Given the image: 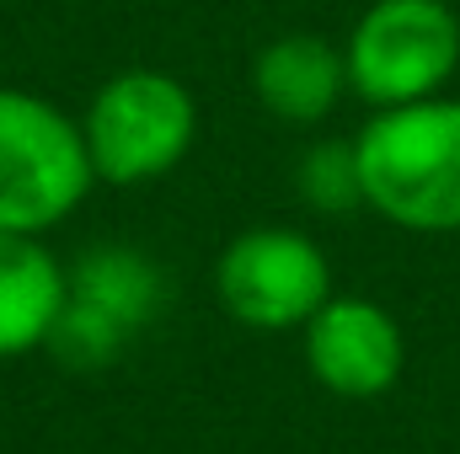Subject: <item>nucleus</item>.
Instances as JSON below:
<instances>
[{"label": "nucleus", "instance_id": "nucleus-2", "mask_svg": "<svg viewBox=\"0 0 460 454\" xmlns=\"http://www.w3.org/2000/svg\"><path fill=\"white\" fill-rule=\"evenodd\" d=\"M97 182L81 123L49 97L0 86V230L59 225Z\"/></svg>", "mask_w": 460, "mask_h": 454}, {"label": "nucleus", "instance_id": "nucleus-5", "mask_svg": "<svg viewBox=\"0 0 460 454\" xmlns=\"http://www.w3.org/2000/svg\"><path fill=\"white\" fill-rule=\"evenodd\" d=\"M215 284H220V305L230 316L246 327H262V332L311 321L332 300L327 294L332 273H327L322 246L279 225L235 235L220 257Z\"/></svg>", "mask_w": 460, "mask_h": 454}, {"label": "nucleus", "instance_id": "nucleus-4", "mask_svg": "<svg viewBox=\"0 0 460 454\" xmlns=\"http://www.w3.org/2000/svg\"><path fill=\"white\" fill-rule=\"evenodd\" d=\"M348 86L375 108L434 97L460 65V22L445 0H375L343 48Z\"/></svg>", "mask_w": 460, "mask_h": 454}, {"label": "nucleus", "instance_id": "nucleus-7", "mask_svg": "<svg viewBox=\"0 0 460 454\" xmlns=\"http://www.w3.org/2000/svg\"><path fill=\"white\" fill-rule=\"evenodd\" d=\"M348 86V59L316 32H284L252 59L257 102L284 123H322Z\"/></svg>", "mask_w": 460, "mask_h": 454}, {"label": "nucleus", "instance_id": "nucleus-6", "mask_svg": "<svg viewBox=\"0 0 460 454\" xmlns=\"http://www.w3.org/2000/svg\"><path fill=\"white\" fill-rule=\"evenodd\" d=\"M311 374L338 396H380L402 369V332L369 300H327L305 332Z\"/></svg>", "mask_w": 460, "mask_h": 454}, {"label": "nucleus", "instance_id": "nucleus-1", "mask_svg": "<svg viewBox=\"0 0 460 454\" xmlns=\"http://www.w3.org/2000/svg\"><path fill=\"white\" fill-rule=\"evenodd\" d=\"M364 204L402 230H460V102L380 108L353 139Z\"/></svg>", "mask_w": 460, "mask_h": 454}, {"label": "nucleus", "instance_id": "nucleus-8", "mask_svg": "<svg viewBox=\"0 0 460 454\" xmlns=\"http://www.w3.org/2000/svg\"><path fill=\"white\" fill-rule=\"evenodd\" d=\"M65 310V273L38 246V235L0 230V358L49 342Z\"/></svg>", "mask_w": 460, "mask_h": 454}, {"label": "nucleus", "instance_id": "nucleus-3", "mask_svg": "<svg viewBox=\"0 0 460 454\" xmlns=\"http://www.w3.org/2000/svg\"><path fill=\"white\" fill-rule=\"evenodd\" d=\"M81 134H86L92 171L102 182L134 188L172 171L188 155L199 134V108L182 81L161 70H123L92 97Z\"/></svg>", "mask_w": 460, "mask_h": 454}, {"label": "nucleus", "instance_id": "nucleus-9", "mask_svg": "<svg viewBox=\"0 0 460 454\" xmlns=\"http://www.w3.org/2000/svg\"><path fill=\"white\" fill-rule=\"evenodd\" d=\"M300 193L305 204H316L322 214H348L364 204V177H358V150L353 144H316L305 161H300Z\"/></svg>", "mask_w": 460, "mask_h": 454}]
</instances>
